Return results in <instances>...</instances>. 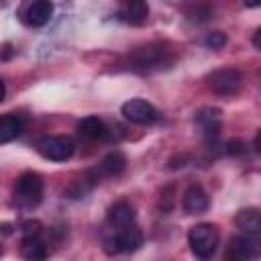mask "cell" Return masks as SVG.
Returning a JSON list of instances; mask_svg holds the SVG:
<instances>
[{
	"instance_id": "cell-1",
	"label": "cell",
	"mask_w": 261,
	"mask_h": 261,
	"mask_svg": "<svg viewBox=\"0 0 261 261\" xmlns=\"http://www.w3.org/2000/svg\"><path fill=\"white\" fill-rule=\"evenodd\" d=\"M188 243L190 249L196 257L200 259H208L216 253L218 243H220V232L212 222H200L196 226L190 228L188 232Z\"/></svg>"
},
{
	"instance_id": "cell-2",
	"label": "cell",
	"mask_w": 261,
	"mask_h": 261,
	"mask_svg": "<svg viewBox=\"0 0 261 261\" xmlns=\"http://www.w3.org/2000/svg\"><path fill=\"white\" fill-rule=\"evenodd\" d=\"M43 198V179L39 173L27 171L14 184V202L18 208H35Z\"/></svg>"
},
{
	"instance_id": "cell-3",
	"label": "cell",
	"mask_w": 261,
	"mask_h": 261,
	"mask_svg": "<svg viewBox=\"0 0 261 261\" xmlns=\"http://www.w3.org/2000/svg\"><path fill=\"white\" fill-rule=\"evenodd\" d=\"M141 245H143V232L137 224H128L120 230H114L112 237L104 239V251L108 255L130 253V251H137Z\"/></svg>"
},
{
	"instance_id": "cell-4",
	"label": "cell",
	"mask_w": 261,
	"mask_h": 261,
	"mask_svg": "<svg viewBox=\"0 0 261 261\" xmlns=\"http://www.w3.org/2000/svg\"><path fill=\"white\" fill-rule=\"evenodd\" d=\"M206 86L216 96H234L243 86V75L234 67H222L206 75Z\"/></svg>"
},
{
	"instance_id": "cell-5",
	"label": "cell",
	"mask_w": 261,
	"mask_h": 261,
	"mask_svg": "<svg viewBox=\"0 0 261 261\" xmlns=\"http://www.w3.org/2000/svg\"><path fill=\"white\" fill-rule=\"evenodd\" d=\"M37 151L43 159L47 161H55V163H61V161H67L73 151H75V143L69 139V137H63V135H55V137H45L37 143Z\"/></svg>"
},
{
	"instance_id": "cell-6",
	"label": "cell",
	"mask_w": 261,
	"mask_h": 261,
	"mask_svg": "<svg viewBox=\"0 0 261 261\" xmlns=\"http://www.w3.org/2000/svg\"><path fill=\"white\" fill-rule=\"evenodd\" d=\"M169 61H171V57H167V49L163 45H147V47H141L130 57V65L135 69H139V71L161 69Z\"/></svg>"
},
{
	"instance_id": "cell-7",
	"label": "cell",
	"mask_w": 261,
	"mask_h": 261,
	"mask_svg": "<svg viewBox=\"0 0 261 261\" xmlns=\"http://www.w3.org/2000/svg\"><path fill=\"white\" fill-rule=\"evenodd\" d=\"M120 112H122V116L128 120V122H133V124H153L155 120H157V110H155V106L151 104V102H147V100H141V98H133V100H128V102H124L122 104V108H120Z\"/></svg>"
},
{
	"instance_id": "cell-8",
	"label": "cell",
	"mask_w": 261,
	"mask_h": 261,
	"mask_svg": "<svg viewBox=\"0 0 261 261\" xmlns=\"http://www.w3.org/2000/svg\"><path fill=\"white\" fill-rule=\"evenodd\" d=\"M53 8L51 0H27L20 14L29 27H45L53 16Z\"/></svg>"
},
{
	"instance_id": "cell-9",
	"label": "cell",
	"mask_w": 261,
	"mask_h": 261,
	"mask_svg": "<svg viewBox=\"0 0 261 261\" xmlns=\"http://www.w3.org/2000/svg\"><path fill=\"white\" fill-rule=\"evenodd\" d=\"M257 237H249V234H243V237H234L230 241V247L226 251V259H232V261H245V259H251L259 253V245H257Z\"/></svg>"
},
{
	"instance_id": "cell-10",
	"label": "cell",
	"mask_w": 261,
	"mask_h": 261,
	"mask_svg": "<svg viewBox=\"0 0 261 261\" xmlns=\"http://www.w3.org/2000/svg\"><path fill=\"white\" fill-rule=\"evenodd\" d=\"M106 222H108V226L112 228V232H114V230H120V228H124V226H128V224H135V208H133L128 202H124V200L114 202V204L108 208Z\"/></svg>"
},
{
	"instance_id": "cell-11",
	"label": "cell",
	"mask_w": 261,
	"mask_h": 261,
	"mask_svg": "<svg viewBox=\"0 0 261 261\" xmlns=\"http://www.w3.org/2000/svg\"><path fill=\"white\" fill-rule=\"evenodd\" d=\"M181 206H184V210L188 214H202V212L208 210L210 198H208V194H206V190L202 186L194 184V186H190L186 190L184 200H181Z\"/></svg>"
},
{
	"instance_id": "cell-12",
	"label": "cell",
	"mask_w": 261,
	"mask_h": 261,
	"mask_svg": "<svg viewBox=\"0 0 261 261\" xmlns=\"http://www.w3.org/2000/svg\"><path fill=\"white\" fill-rule=\"evenodd\" d=\"M118 16L128 22V24H143L147 22V16H149V6L145 0H120V10H118Z\"/></svg>"
},
{
	"instance_id": "cell-13",
	"label": "cell",
	"mask_w": 261,
	"mask_h": 261,
	"mask_svg": "<svg viewBox=\"0 0 261 261\" xmlns=\"http://www.w3.org/2000/svg\"><path fill=\"white\" fill-rule=\"evenodd\" d=\"M234 224L243 234L259 237L261 232V216L257 208H245L234 216Z\"/></svg>"
},
{
	"instance_id": "cell-14",
	"label": "cell",
	"mask_w": 261,
	"mask_h": 261,
	"mask_svg": "<svg viewBox=\"0 0 261 261\" xmlns=\"http://www.w3.org/2000/svg\"><path fill=\"white\" fill-rule=\"evenodd\" d=\"M124 167H126V157H124L120 151H110V153L100 161L96 173L106 175V177H116V175H120V173L124 171Z\"/></svg>"
},
{
	"instance_id": "cell-15",
	"label": "cell",
	"mask_w": 261,
	"mask_h": 261,
	"mask_svg": "<svg viewBox=\"0 0 261 261\" xmlns=\"http://www.w3.org/2000/svg\"><path fill=\"white\" fill-rule=\"evenodd\" d=\"M196 122L206 137H216L220 130V110L218 108H202L196 114Z\"/></svg>"
},
{
	"instance_id": "cell-16",
	"label": "cell",
	"mask_w": 261,
	"mask_h": 261,
	"mask_svg": "<svg viewBox=\"0 0 261 261\" xmlns=\"http://www.w3.org/2000/svg\"><path fill=\"white\" fill-rule=\"evenodd\" d=\"M77 133L82 137H86V139H94L96 141V139H104L108 135V128H106V124H104L102 118H98V116H86V118H82L77 122Z\"/></svg>"
},
{
	"instance_id": "cell-17",
	"label": "cell",
	"mask_w": 261,
	"mask_h": 261,
	"mask_svg": "<svg viewBox=\"0 0 261 261\" xmlns=\"http://www.w3.org/2000/svg\"><path fill=\"white\" fill-rule=\"evenodd\" d=\"M20 253H22L24 259L41 261V259L47 257V245L41 241V234H31V237H24L22 239Z\"/></svg>"
},
{
	"instance_id": "cell-18",
	"label": "cell",
	"mask_w": 261,
	"mask_h": 261,
	"mask_svg": "<svg viewBox=\"0 0 261 261\" xmlns=\"http://www.w3.org/2000/svg\"><path fill=\"white\" fill-rule=\"evenodd\" d=\"M22 133V120L14 114H4L0 116V145L14 141Z\"/></svg>"
},
{
	"instance_id": "cell-19",
	"label": "cell",
	"mask_w": 261,
	"mask_h": 261,
	"mask_svg": "<svg viewBox=\"0 0 261 261\" xmlns=\"http://www.w3.org/2000/svg\"><path fill=\"white\" fill-rule=\"evenodd\" d=\"M224 43H226V37H224L220 31H214V33H210V35L204 39V45L210 47V49H222Z\"/></svg>"
},
{
	"instance_id": "cell-20",
	"label": "cell",
	"mask_w": 261,
	"mask_h": 261,
	"mask_svg": "<svg viewBox=\"0 0 261 261\" xmlns=\"http://www.w3.org/2000/svg\"><path fill=\"white\" fill-rule=\"evenodd\" d=\"M245 151V143L241 139H230L224 143V153L226 155H241Z\"/></svg>"
},
{
	"instance_id": "cell-21",
	"label": "cell",
	"mask_w": 261,
	"mask_h": 261,
	"mask_svg": "<svg viewBox=\"0 0 261 261\" xmlns=\"http://www.w3.org/2000/svg\"><path fill=\"white\" fill-rule=\"evenodd\" d=\"M22 232H24V237L41 234V222H37V220H27V222H22Z\"/></svg>"
},
{
	"instance_id": "cell-22",
	"label": "cell",
	"mask_w": 261,
	"mask_h": 261,
	"mask_svg": "<svg viewBox=\"0 0 261 261\" xmlns=\"http://www.w3.org/2000/svg\"><path fill=\"white\" fill-rule=\"evenodd\" d=\"M4 96H6V86H4V82H2V77H0V102L4 100Z\"/></svg>"
},
{
	"instance_id": "cell-23",
	"label": "cell",
	"mask_w": 261,
	"mask_h": 261,
	"mask_svg": "<svg viewBox=\"0 0 261 261\" xmlns=\"http://www.w3.org/2000/svg\"><path fill=\"white\" fill-rule=\"evenodd\" d=\"M253 43H255V47L259 49V43H261V31H255V39H253Z\"/></svg>"
},
{
	"instance_id": "cell-24",
	"label": "cell",
	"mask_w": 261,
	"mask_h": 261,
	"mask_svg": "<svg viewBox=\"0 0 261 261\" xmlns=\"http://www.w3.org/2000/svg\"><path fill=\"white\" fill-rule=\"evenodd\" d=\"M0 255H2V245H0Z\"/></svg>"
}]
</instances>
